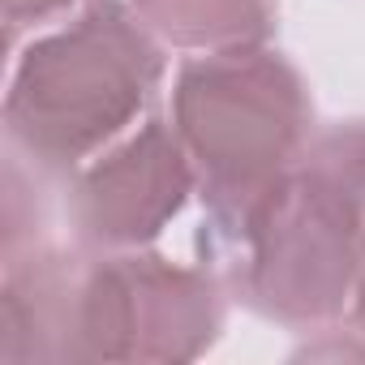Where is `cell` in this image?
I'll return each instance as SVG.
<instances>
[{"label": "cell", "mask_w": 365, "mask_h": 365, "mask_svg": "<svg viewBox=\"0 0 365 365\" xmlns=\"http://www.w3.org/2000/svg\"><path fill=\"white\" fill-rule=\"evenodd\" d=\"M198 185L194 159L168 120L138 125L125 142L78 168L65 211L82 250L125 254L155 241Z\"/></svg>", "instance_id": "obj_5"}, {"label": "cell", "mask_w": 365, "mask_h": 365, "mask_svg": "<svg viewBox=\"0 0 365 365\" xmlns=\"http://www.w3.org/2000/svg\"><path fill=\"white\" fill-rule=\"evenodd\" d=\"M163 78L159 39L125 0H91L61 31L35 39L5 95L9 155L31 176L78 172L120 138Z\"/></svg>", "instance_id": "obj_2"}, {"label": "cell", "mask_w": 365, "mask_h": 365, "mask_svg": "<svg viewBox=\"0 0 365 365\" xmlns=\"http://www.w3.org/2000/svg\"><path fill=\"white\" fill-rule=\"evenodd\" d=\"M352 322L365 335V250H361V271H356V288H352Z\"/></svg>", "instance_id": "obj_8"}, {"label": "cell", "mask_w": 365, "mask_h": 365, "mask_svg": "<svg viewBox=\"0 0 365 365\" xmlns=\"http://www.w3.org/2000/svg\"><path fill=\"white\" fill-rule=\"evenodd\" d=\"M142 26L185 52H237L262 48L275 14L271 0H129Z\"/></svg>", "instance_id": "obj_6"}, {"label": "cell", "mask_w": 365, "mask_h": 365, "mask_svg": "<svg viewBox=\"0 0 365 365\" xmlns=\"http://www.w3.org/2000/svg\"><path fill=\"white\" fill-rule=\"evenodd\" d=\"M309 91L279 52L237 48L180 65L172 129L194 159L207 202L198 250L237 232L279 190L309 142Z\"/></svg>", "instance_id": "obj_3"}, {"label": "cell", "mask_w": 365, "mask_h": 365, "mask_svg": "<svg viewBox=\"0 0 365 365\" xmlns=\"http://www.w3.org/2000/svg\"><path fill=\"white\" fill-rule=\"evenodd\" d=\"M78 0H5V22L9 31L18 26H39V22H52L61 18L65 9H73Z\"/></svg>", "instance_id": "obj_7"}, {"label": "cell", "mask_w": 365, "mask_h": 365, "mask_svg": "<svg viewBox=\"0 0 365 365\" xmlns=\"http://www.w3.org/2000/svg\"><path fill=\"white\" fill-rule=\"evenodd\" d=\"M361 250L365 202L301 150L279 190L198 254L254 314L284 327H327L352 305Z\"/></svg>", "instance_id": "obj_4"}, {"label": "cell", "mask_w": 365, "mask_h": 365, "mask_svg": "<svg viewBox=\"0 0 365 365\" xmlns=\"http://www.w3.org/2000/svg\"><path fill=\"white\" fill-rule=\"evenodd\" d=\"M0 365L194 361L224 331V279L159 254L31 245L5 258Z\"/></svg>", "instance_id": "obj_1"}]
</instances>
